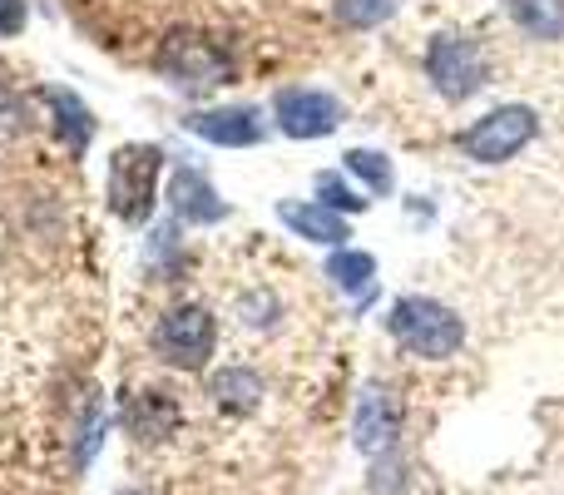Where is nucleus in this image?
I'll return each instance as SVG.
<instances>
[{
    "instance_id": "nucleus-1",
    "label": "nucleus",
    "mask_w": 564,
    "mask_h": 495,
    "mask_svg": "<svg viewBox=\"0 0 564 495\" xmlns=\"http://www.w3.org/2000/svg\"><path fill=\"white\" fill-rule=\"evenodd\" d=\"M387 337L416 362H451L466 347V318L431 292H401L387 308Z\"/></svg>"
},
{
    "instance_id": "nucleus-2",
    "label": "nucleus",
    "mask_w": 564,
    "mask_h": 495,
    "mask_svg": "<svg viewBox=\"0 0 564 495\" xmlns=\"http://www.w3.org/2000/svg\"><path fill=\"white\" fill-rule=\"evenodd\" d=\"M421 69H426V85L436 89V99H446V105H470L490 85V55L466 30H436L426 40Z\"/></svg>"
},
{
    "instance_id": "nucleus-3",
    "label": "nucleus",
    "mask_w": 564,
    "mask_h": 495,
    "mask_svg": "<svg viewBox=\"0 0 564 495\" xmlns=\"http://www.w3.org/2000/svg\"><path fill=\"white\" fill-rule=\"evenodd\" d=\"M535 139H540V109L510 99V105L486 109V115H476L466 129H456V154L480 169H496V164L520 159Z\"/></svg>"
},
{
    "instance_id": "nucleus-4",
    "label": "nucleus",
    "mask_w": 564,
    "mask_h": 495,
    "mask_svg": "<svg viewBox=\"0 0 564 495\" xmlns=\"http://www.w3.org/2000/svg\"><path fill=\"white\" fill-rule=\"evenodd\" d=\"M159 75L178 89V95H214V89L234 85L238 65L228 55L224 40L204 35V30H174V35L159 45Z\"/></svg>"
},
{
    "instance_id": "nucleus-5",
    "label": "nucleus",
    "mask_w": 564,
    "mask_h": 495,
    "mask_svg": "<svg viewBox=\"0 0 564 495\" xmlns=\"http://www.w3.org/2000/svg\"><path fill=\"white\" fill-rule=\"evenodd\" d=\"M159 179H164V149L159 144H119L109 159V214L124 228H144L159 204Z\"/></svg>"
},
{
    "instance_id": "nucleus-6",
    "label": "nucleus",
    "mask_w": 564,
    "mask_h": 495,
    "mask_svg": "<svg viewBox=\"0 0 564 495\" xmlns=\"http://www.w3.org/2000/svg\"><path fill=\"white\" fill-rule=\"evenodd\" d=\"M149 347L164 367L178 372H204L208 357L218 352V318L204 302H174L169 312H159L154 332H149Z\"/></svg>"
},
{
    "instance_id": "nucleus-7",
    "label": "nucleus",
    "mask_w": 564,
    "mask_h": 495,
    "mask_svg": "<svg viewBox=\"0 0 564 495\" xmlns=\"http://www.w3.org/2000/svg\"><path fill=\"white\" fill-rule=\"evenodd\" d=\"M268 115H273V129L282 139L312 144V139L337 134L341 119H347V105L322 85H282L273 95V105H268Z\"/></svg>"
},
{
    "instance_id": "nucleus-8",
    "label": "nucleus",
    "mask_w": 564,
    "mask_h": 495,
    "mask_svg": "<svg viewBox=\"0 0 564 495\" xmlns=\"http://www.w3.org/2000/svg\"><path fill=\"white\" fill-rule=\"evenodd\" d=\"M401 427H406V411H401L397 387L367 381V387L357 391V401H351V446H357L367 461L387 456V451H397Z\"/></svg>"
},
{
    "instance_id": "nucleus-9",
    "label": "nucleus",
    "mask_w": 564,
    "mask_h": 495,
    "mask_svg": "<svg viewBox=\"0 0 564 495\" xmlns=\"http://www.w3.org/2000/svg\"><path fill=\"white\" fill-rule=\"evenodd\" d=\"M184 129L214 149H253L268 139V115L258 105H208L184 115Z\"/></svg>"
},
{
    "instance_id": "nucleus-10",
    "label": "nucleus",
    "mask_w": 564,
    "mask_h": 495,
    "mask_svg": "<svg viewBox=\"0 0 564 495\" xmlns=\"http://www.w3.org/2000/svg\"><path fill=\"white\" fill-rule=\"evenodd\" d=\"M164 204H169V218H178V224H188V228H214V224H224V218L234 214L228 198L214 189V179H208L204 169H194V164L169 169Z\"/></svg>"
},
{
    "instance_id": "nucleus-11",
    "label": "nucleus",
    "mask_w": 564,
    "mask_h": 495,
    "mask_svg": "<svg viewBox=\"0 0 564 495\" xmlns=\"http://www.w3.org/2000/svg\"><path fill=\"white\" fill-rule=\"evenodd\" d=\"M278 224L288 228L292 238L302 244H317V248H347L351 244V218H341L337 208L317 204V198H282L278 204Z\"/></svg>"
},
{
    "instance_id": "nucleus-12",
    "label": "nucleus",
    "mask_w": 564,
    "mask_h": 495,
    "mask_svg": "<svg viewBox=\"0 0 564 495\" xmlns=\"http://www.w3.org/2000/svg\"><path fill=\"white\" fill-rule=\"evenodd\" d=\"M45 105H50V129H55V139H65V149L79 159L89 149V139H95V115H89V105L75 89H45Z\"/></svg>"
},
{
    "instance_id": "nucleus-13",
    "label": "nucleus",
    "mask_w": 564,
    "mask_h": 495,
    "mask_svg": "<svg viewBox=\"0 0 564 495\" xmlns=\"http://www.w3.org/2000/svg\"><path fill=\"white\" fill-rule=\"evenodd\" d=\"M327 278L337 292H347V298L367 302L371 292H377V258H371L367 248H332L327 252Z\"/></svg>"
},
{
    "instance_id": "nucleus-14",
    "label": "nucleus",
    "mask_w": 564,
    "mask_h": 495,
    "mask_svg": "<svg viewBox=\"0 0 564 495\" xmlns=\"http://www.w3.org/2000/svg\"><path fill=\"white\" fill-rule=\"evenodd\" d=\"M208 397L234 417H248V411L263 407V377L253 367H218L214 381H208Z\"/></svg>"
},
{
    "instance_id": "nucleus-15",
    "label": "nucleus",
    "mask_w": 564,
    "mask_h": 495,
    "mask_svg": "<svg viewBox=\"0 0 564 495\" xmlns=\"http://www.w3.org/2000/svg\"><path fill=\"white\" fill-rule=\"evenodd\" d=\"M510 20L525 40L560 45L564 40V0H510Z\"/></svg>"
},
{
    "instance_id": "nucleus-16",
    "label": "nucleus",
    "mask_w": 564,
    "mask_h": 495,
    "mask_svg": "<svg viewBox=\"0 0 564 495\" xmlns=\"http://www.w3.org/2000/svg\"><path fill=\"white\" fill-rule=\"evenodd\" d=\"M341 174L357 179L371 198H391V194H397V164H391L381 149H347V154H341Z\"/></svg>"
},
{
    "instance_id": "nucleus-17",
    "label": "nucleus",
    "mask_w": 564,
    "mask_h": 495,
    "mask_svg": "<svg viewBox=\"0 0 564 495\" xmlns=\"http://www.w3.org/2000/svg\"><path fill=\"white\" fill-rule=\"evenodd\" d=\"M312 194H317V204L337 208L341 218H357V214H367V208H371V194L351 184L341 169H322V174L312 179Z\"/></svg>"
},
{
    "instance_id": "nucleus-18",
    "label": "nucleus",
    "mask_w": 564,
    "mask_h": 495,
    "mask_svg": "<svg viewBox=\"0 0 564 495\" xmlns=\"http://www.w3.org/2000/svg\"><path fill=\"white\" fill-rule=\"evenodd\" d=\"M129 427H134L144 441H159L178 427V407L164 397V391H144V397L129 407Z\"/></svg>"
},
{
    "instance_id": "nucleus-19",
    "label": "nucleus",
    "mask_w": 564,
    "mask_h": 495,
    "mask_svg": "<svg viewBox=\"0 0 564 495\" xmlns=\"http://www.w3.org/2000/svg\"><path fill=\"white\" fill-rule=\"evenodd\" d=\"M397 10H401V0H337L332 15L347 30H377V25H387Z\"/></svg>"
},
{
    "instance_id": "nucleus-20",
    "label": "nucleus",
    "mask_w": 564,
    "mask_h": 495,
    "mask_svg": "<svg viewBox=\"0 0 564 495\" xmlns=\"http://www.w3.org/2000/svg\"><path fill=\"white\" fill-rule=\"evenodd\" d=\"M371 495H406V461H401V451L371 456Z\"/></svg>"
},
{
    "instance_id": "nucleus-21",
    "label": "nucleus",
    "mask_w": 564,
    "mask_h": 495,
    "mask_svg": "<svg viewBox=\"0 0 564 495\" xmlns=\"http://www.w3.org/2000/svg\"><path fill=\"white\" fill-rule=\"evenodd\" d=\"M30 105L25 99L15 95V89L10 85H0V144H6V139H25L30 134Z\"/></svg>"
},
{
    "instance_id": "nucleus-22",
    "label": "nucleus",
    "mask_w": 564,
    "mask_h": 495,
    "mask_svg": "<svg viewBox=\"0 0 564 495\" xmlns=\"http://www.w3.org/2000/svg\"><path fill=\"white\" fill-rule=\"evenodd\" d=\"M238 312H243V327H258V332H268V327H278V298L273 292H253V298H243L238 302Z\"/></svg>"
},
{
    "instance_id": "nucleus-23",
    "label": "nucleus",
    "mask_w": 564,
    "mask_h": 495,
    "mask_svg": "<svg viewBox=\"0 0 564 495\" xmlns=\"http://www.w3.org/2000/svg\"><path fill=\"white\" fill-rule=\"evenodd\" d=\"M25 20H30L25 0H0V40H15L25 30Z\"/></svg>"
}]
</instances>
